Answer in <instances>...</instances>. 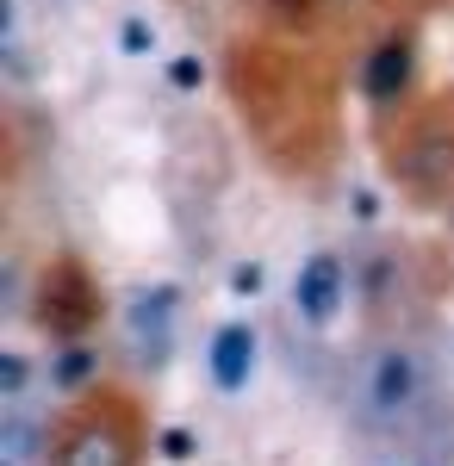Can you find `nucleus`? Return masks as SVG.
<instances>
[{
	"instance_id": "9",
	"label": "nucleus",
	"mask_w": 454,
	"mask_h": 466,
	"mask_svg": "<svg viewBox=\"0 0 454 466\" xmlns=\"http://www.w3.org/2000/svg\"><path fill=\"white\" fill-rule=\"evenodd\" d=\"M367 466H454V423L423 435H398V441H367L361 448Z\"/></svg>"
},
{
	"instance_id": "2",
	"label": "nucleus",
	"mask_w": 454,
	"mask_h": 466,
	"mask_svg": "<svg viewBox=\"0 0 454 466\" xmlns=\"http://www.w3.org/2000/svg\"><path fill=\"white\" fill-rule=\"evenodd\" d=\"M150 448V410L131 386L69 398L57 410V441H50V466H143Z\"/></svg>"
},
{
	"instance_id": "8",
	"label": "nucleus",
	"mask_w": 454,
	"mask_h": 466,
	"mask_svg": "<svg viewBox=\"0 0 454 466\" xmlns=\"http://www.w3.org/2000/svg\"><path fill=\"white\" fill-rule=\"evenodd\" d=\"M44 386L63 398H88L106 386V355L100 336H81V342H50V360H44Z\"/></svg>"
},
{
	"instance_id": "4",
	"label": "nucleus",
	"mask_w": 454,
	"mask_h": 466,
	"mask_svg": "<svg viewBox=\"0 0 454 466\" xmlns=\"http://www.w3.org/2000/svg\"><path fill=\"white\" fill-rule=\"evenodd\" d=\"M349 299H355V261H343L336 249H312L286 287V305H293L305 336H330L349 311Z\"/></svg>"
},
{
	"instance_id": "7",
	"label": "nucleus",
	"mask_w": 454,
	"mask_h": 466,
	"mask_svg": "<svg viewBox=\"0 0 454 466\" xmlns=\"http://www.w3.org/2000/svg\"><path fill=\"white\" fill-rule=\"evenodd\" d=\"M418 81V44L411 32H386L367 56H361V100L374 112H392Z\"/></svg>"
},
{
	"instance_id": "6",
	"label": "nucleus",
	"mask_w": 454,
	"mask_h": 466,
	"mask_svg": "<svg viewBox=\"0 0 454 466\" xmlns=\"http://www.w3.org/2000/svg\"><path fill=\"white\" fill-rule=\"evenodd\" d=\"M255 367H262V329L243 318H224L206 336V380L218 398H243L255 386Z\"/></svg>"
},
{
	"instance_id": "1",
	"label": "nucleus",
	"mask_w": 454,
	"mask_h": 466,
	"mask_svg": "<svg viewBox=\"0 0 454 466\" xmlns=\"http://www.w3.org/2000/svg\"><path fill=\"white\" fill-rule=\"evenodd\" d=\"M336 404L355 441H398L454 423V386H449V349L429 323H380L336 380Z\"/></svg>"
},
{
	"instance_id": "3",
	"label": "nucleus",
	"mask_w": 454,
	"mask_h": 466,
	"mask_svg": "<svg viewBox=\"0 0 454 466\" xmlns=\"http://www.w3.org/2000/svg\"><path fill=\"white\" fill-rule=\"evenodd\" d=\"M100 287H94V274L75 261V255H57L44 274H37V323H44V336L50 342H81V336H94L100 329Z\"/></svg>"
},
{
	"instance_id": "10",
	"label": "nucleus",
	"mask_w": 454,
	"mask_h": 466,
	"mask_svg": "<svg viewBox=\"0 0 454 466\" xmlns=\"http://www.w3.org/2000/svg\"><path fill=\"white\" fill-rule=\"evenodd\" d=\"M26 398H37V360L13 342L0 355V404H26Z\"/></svg>"
},
{
	"instance_id": "5",
	"label": "nucleus",
	"mask_w": 454,
	"mask_h": 466,
	"mask_svg": "<svg viewBox=\"0 0 454 466\" xmlns=\"http://www.w3.org/2000/svg\"><path fill=\"white\" fill-rule=\"evenodd\" d=\"M119 336H125L138 373H162L169 355H175V336H181L175 287H138L131 292V299H125V318H119Z\"/></svg>"
}]
</instances>
